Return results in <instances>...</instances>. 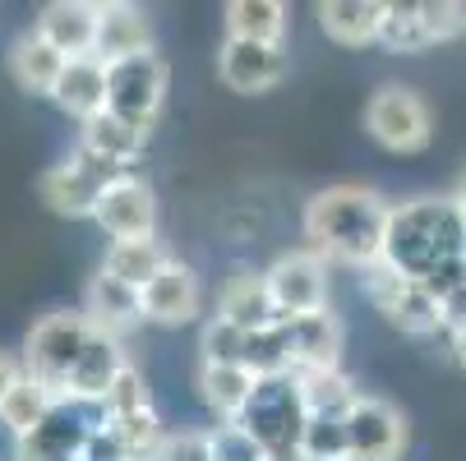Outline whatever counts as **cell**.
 <instances>
[{"instance_id":"1","label":"cell","mask_w":466,"mask_h":461,"mask_svg":"<svg viewBox=\"0 0 466 461\" xmlns=\"http://www.w3.org/2000/svg\"><path fill=\"white\" fill-rule=\"evenodd\" d=\"M383 231L388 204L365 185H332L305 204V236L323 263L332 258L347 268H370L383 254Z\"/></svg>"},{"instance_id":"2","label":"cell","mask_w":466,"mask_h":461,"mask_svg":"<svg viewBox=\"0 0 466 461\" xmlns=\"http://www.w3.org/2000/svg\"><path fill=\"white\" fill-rule=\"evenodd\" d=\"M466 245V217L452 194H430V199H411L388 208V231H383V263L392 273L411 282H425L443 263H457Z\"/></svg>"},{"instance_id":"3","label":"cell","mask_w":466,"mask_h":461,"mask_svg":"<svg viewBox=\"0 0 466 461\" xmlns=\"http://www.w3.org/2000/svg\"><path fill=\"white\" fill-rule=\"evenodd\" d=\"M88 318L84 314H46L42 323H33V333L24 342V356H19V369L28 383H37L46 397H65V387H70V374H75V360L88 342Z\"/></svg>"},{"instance_id":"4","label":"cell","mask_w":466,"mask_h":461,"mask_svg":"<svg viewBox=\"0 0 466 461\" xmlns=\"http://www.w3.org/2000/svg\"><path fill=\"white\" fill-rule=\"evenodd\" d=\"M236 425L268 456H291L296 443H300V425H305V402H300L296 378L291 374L254 378V392H249V402L240 406Z\"/></svg>"},{"instance_id":"5","label":"cell","mask_w":466,"mask_h":461,"mask_svg":"<svg viewBox=\"0 0 466 461\" xmlns=\"http://www.w3.org/2000/svg\"><path fill=\"white\" fill-rule=\"evenodd\" d=\"M167 60L157 51H139L129 60L106 65V115L148 135L162 102H167Z\"/></svg>"},{"instance_id":"6","label":"cell","mask_w":466,"mask_h":461,"mask_svg":"<svg viewBox=\"0 0 466 461\" xmlns=\"http://www.w3.org/2000/svg\"><path fill=\"white\" fill-rule=\"evenodd\" d=\"M360 291H365V300L397 327V333H407V337H430V333H439V300H434L420 282L392 273L383 258L370 263V268H360Z\"/></svg>"},{"instance_id":"7","label":"cell","mask_w":466,"mask_h":461,"mask_svg":"<svg viewBox=\"0 0 466 461\" xmlns=\"http://www.w3.org/2000/svg\"><path fill=\"white\" fill-rule=\"evenodd\" d=\"M365 129L388 153H420L434 139V115H430V106L416 88L383 84L365 106Z\"/></svg>"},{"instance_id":"8","label":"cell","mask_w":466,"mask_h":461,"mask_svg":"<svg viewBox=\"0 0 466 461\" xmlns=\"http://www.w3.org/2000/svg\"><path fill=\"white\" fill-rule=\"evenodd\" d=\"M466 28V5L457 0H407V5H383V33L379 42L388 51H430Z\"/></svg>"},{"instance_id":"9","label":"cell","mask_w":466,"mask_h":461,"mask_svg":"<svg viewBox=\"0 0 466 461\" xmlns=\"http://www.w3.org/2000/svg\"><path fill=\"white\" fill-rule=\"evenodd\" d=\"M120 175H135V171H125V166H111L102 157H93L88 148H79L70 162H60L42 175V204L60 217H93L97 199H102V189L116 185Z\"/></svg>"},{"instance_id":"10","label":"cell","mask_w":466,"mask_h":461,"mask_svg":"<svg viewBox=\"0 0 466 461\" xmlns=\"http://www.w3.org/2000/svg\"><path fill=\"white\" fill-rule=\"evenodd\" d=\"M347 461H402L407 452V416L383 397H360L342 416Z\"/></svg>"},{"instance_id":"11","label":"cell","mask_w":466,"mask_h":461,"mask_svg":"<svg viewBox=\"0 0 466 461\" xmlns=\"http://www.w3.org/2000/svg\"><path fill=\"white\" fill-rule=\"evenodd\" d=\"M263 286H268V300L278 309V318H305L328 309V263L314 249L300 254H282L268 273H263Z\"/></svg>"},{"instance_id":"12","label":"cell","mask_w":466,"mask_h":461,"mask_svg":"<svg viewBox=\"0 0 466 461\" xmlns=\"http://www.w3.org/2000/svg\"><path fill=\"white\" fill-rule=\"evenodd\" d=\"M93 222L111 236V240H153L157 231V204L153 189L139 175H120L116 185L102 189V199L93 208Z\"/></svg>"},{"instance_id":"13","label":"cell","mask_w":466,"mask_h":461,"mask_svg":"<svg viewBox=\"0 0 466 461\" xmlns=\"http://www.w3.org/2000/svg\"><path fill=\"white\" fill-rule=\"evenodd\" d=\"M204 305V286H198V273L180 258H167L162 268L139 286V309H144V323H167V327H180L198 314Z\"/></svg>"},{"instance_id":"14","label":"cell","mask_w":466,"mask_h":461,"mask_svg":"<svg viewBox=\"0 0 466 461\" xmlns=\"http://www.w3.org/2000/svg\"><path fill=\"white\" fill-rule=\"evenodd\" d=\"M218 75L231 93H268L287 79V51L282 46H263V42H240L227 37L218 51Z\"/></svg>"},{"instance_id":"15","label":"cell","mask_w":466,"mask_h":461,"mask_svg":"<svg viewBox=\"0 0 466 461\" xmlns=\"http://www.w3.org/2000/svg\"><path fill=\"white\" fill-rule=\"evenodd\" d=\"M287 346H291V374H323L342 369V323L332 309L287 318Z\"/></svg>"},{"instance_id":"16","label":"cell","mask_w":466,"mask_h":461,"mask_svg":"<svg viewBox=\"0 0 466 461\" xmlns=\"http://www.w3.org/2000/svg\"><path fill=\"white\" fill-rule=\"evenodd\" d=\"M139 51H153V28L148 15L139 5H125V0H111V5H97V33H93V60L116 65L129 60Z\"/></svg>"},{"instance_id":"17","label":"cell","mask_w":466,"mask_h":461,"mask_svg":"<svg viewBox=\"0 0 466 461\" xmlns=\"http://www.w3.org/2000/svg\"><path fill=\"white\" fill-rule=\"evenodd\" d=\"M79 314L88 318L93 333L116 337V342H120V333H129V327H139V323H144L139 291H135V286H125V282H116V277H106V273H97V277L88 282V291H84V309H79Z\"/></svg>"},{"instance_id":"18","label":"cell","mask_w":466,"mask_h":461,"mask_svg":"<svg viewBox=\"0 0 466 461\" xmlns=\"http://www.w3.org/2000/svg\"><path fill=\"white\" fill-rule=\"evenodd\" d=\"M33 33L56 46L65 60H79V55H93V33H97V5L88 0H56L46 5L33 24Z\"/></svg>"},{"instance_id":"19","label":"cell","mask_w":466,"mask_h":461,"mask_svg":"<svg viewBox=\"0 0 466 461\" xmlns=\"http://www.w3.org/2000/svg\"><path fill=\"white\" fill-rule=\"evenodd\" d=\"M56 106L70 111L75 120H93L106 111V65L93 60V55H79V60H65V70L51 88Z\"/></svg>"},{"instance_id":"20","label":"cell","mask_w":466,"mask_h":461,"mask_svg":"<svg viewBox=\"0 0 466 461\" xmlns=\"http://www.w3.org/2000/svg\"><path fill=\"white\" fill-rule=\"evenodd\" d=\"M218 318L236 323L240 333H258V327H273L282 323L273 300H268V286H263V273H249V268H236L222 286V300H218Z\"/></svg>"},{"instance_id":"21","label":"cell","mask_w":466,"mask_h":461,"mask_svg":"<svg viewBox=\"0 0 466 461\" xmlns=\"http://www.w3.org/2000/svg\"><path fill=\"white\" fill-rule=\"evenodd\" d=\"M88 438L93 434L79 420H70L60 406H51V416L28 438H19V461H79Z\"/></svg>"},{"instance_id":"22","label":"cell","mask_w":466,"mask_h":461,"mask_svg":"<svg viewBox=\"0 0 466 461\" xmlns=\"http://www.w3.org/2000/svg\"><path fill=\"white\" fill-rule=\"evenodd\" d=\"M319 24L338 46H370L383 33V0H328Z\"/></svg>"},{"instance_id":"23","label":"cell","mask_w":466,"mask_h":461,"mask_svg":"<svg viewBox=\"0 0 466 461\" xmlns=\"http://www.w3.org/2000/svg\"><path fill=\"white\" fill-rule=\"evenodd\" d=\"M125 351L116 337H102V333H88L79 360H75V374H70V387L65 392H75V397H106V387L116 383V374L125 369Z\"/></svg>"},{"instance_id":"24","label":"cell","mask_w":466,"mask_h":461,"mask_svg":"<svg viewBox=\"0 0 466 461\" xmlns=\"http://www.w3.org/2000/svg\"><path fill=\"white\" fill-rule=\"evenodd\" d=\"M60 70H65V55H60L56 46H46L33 28L10 46V75H15V84H19L24 93H46V97H51Z\"/></svg>"},{"instance_id":"25","label":"cell","mask_w":466,"mask_h":461,"mask_svg":"<svg viewBox=\"0 0 466 461\" xmlns=\"http://www.w3.org/2000/svg\"><path fill=\"white\" fill-rule=\"evenodd\" d=\"M144 144H148V135H139V129H129V125H120L116 115L102 111V115L84 120V144L79 148H88L93 157H102L111 166L135 171V162L144 157Z\"/></svg>"},{"instance_id":"26","label":"cell","mask_w":466,"mask_h":461,"mask_svg":"<svg viewBox=\"0 0 466 461\" xmlns=\"http://www.w3.org/2000/svg\"><path fill=\"white\" fill-rule=\"evenodd\" d=\"M254 392V374L245 365H198V397L218 420H236Z\"/></svg>"},{"instance_id":"27","label":"cell","mask_w":466,"mask_h":461,"mask_svg":"<svg viewBox=\"0 0 466 461\" xmlns=\"http://www.w3.org/2000/svg\"><path fill=\"white\" fill-rule=\"evenodd\" d=\"M227 33L240 37V42L282 46L287 5H278V0H231V5H227Z\"/></svg>"},{"instance_id":"28","label":"cell","mask_w":466,"mask_h":461,"mask_svg":"<svg viewBox=\"0 0 466 461\" xmlns=\"http://www.w3.org/2000/svg\"><path fill=\"white\" fill-rule=\"evenodd\" d=\"M296 387H300V402H305V416H332L342 420L347 406L360 397L356 383L342 374V369H323V374H291Z\"/></svg>"},{"instance_id":"29","label":"cell","mask_w":466,"mask_h":461,"mask_svg":"<svg viewBox=\"0 0 466 461\" xmlns=\"http://www.w3.org/2000/svg\"><path fill=\"white\" fill-rule=\"evenodd\" d=\"M162 263H167V249L157 240H111V249L102 258V273L139 291L162 268Z\"/></svg>"},{"instance_id":"30","label":"cell","mask_w":466,"mask_h":461,"mask_svg":"<svg viewBox=\"0 0 466 461\" xmlns=\"http://www.w3.org/2000/svg\"><path fill=\"white\" fill-rule=\"evenodd\" d=\"M51 406H56V397H46L37 383L19 378L5 397H0V425H5V429L15 434V443H19V438H28V434L51 416Z\"/></svg>"},{"instance_id":"31","label":"cell","mask_w":466,"mask_h":461,"mask_svg":"<svg viewBox=\"0 0 466 461\" xmlns=\"http://www.w3.org/2000/svg\"><path fill=\"white\" fill-rule=\"evenodd\" d=\"M240 365L254 378H273V374H291V346H287V323L258 327V333H245L240 346Z\"/></svg>"},{"instance_id":"32","label":"cell","mask_w":466,"mask_h":461,"mask_svg":"<svg viewBox=\"0 0 466 461\" xmlns=\"http://www.w3.org/2000/svg\"><path fill=\"white\" fill-rule=\"evenodd\" d=\"M111 434H116L125 461H157V452H162V443H167V429H162V420H157L153 406L111 420Z\"/></svg>"},{"instance_id":"33","label":"cell","mask_w":466,"mask_h":461,"mask_svg":"<svg viewBox=\"0 0 466 461\" xmlns=\"http://www.w3.org/2000/svg\"><path fill=\"white\" fill-rule=\"evenodd\" d=\"M296 452H300V461H347V429H342V420L305 416Z\"/></svg>"},{"instance_id":"34","label":"cell","mask_w":466,"mask_h":461,"mask_svg":"<svg viewBox=\"0 0 466 461\" xmlns=\"http://www.w3.org/2000/svg\"><path fill=\"white\" fill-rule=\"evenodd\" d=\"M204 456L208 461H268V452H263L236 420H222L204 434Z\"/></svg>"},{"instance_id":"35","label":"cell","mask_w":466,"mask_h":461,"mask_svg":"<svg viewBox=\"0 0 466 461\" xmlns=\"http://www.w3.org/2000/svg\"><path fill=\"white\" fill-rule=\"evenodd\" d=\"M106 416L111 420H120V416H135V411H148L153 406V397H148V383H144V374L135 369V365H125L120 374H116V383L106 387Z\"/></svg>"},{"instance_id":"36","label":"cell","mask_w":466,"mask_h":461,"mask_svg":"<svg viewBox=\"0 0 466 461\" xmlns=\"http://www.w3.org/2000/svg\"><path fill=\"white\" fill-rule=\"evenodd\" d=\"M240 346H245V333L227 318H208L204 323V337H198V351H204V365H240Z\"/></svg>"},{"instance_id":"37","label":"cell","mask_w":466,"mask_h":461,"mask_svg":"<svg viewBox=\"0 0 466 461\" xmlns=\"http://www.w3.org/2000/svg\"><path fill=\"white\" fill-rule=\"evenodd\" d=\"M439 327H443L448 337L466 333V282H457V286L439 300Z\"/></svg>"},{"instance_id":"38","label":"cell","mask_w":466,"mask_h":461,"mask_svg":"<svg viewBox=\"0 0 466 461\" xmlns=\"http://www.w3.org/2000/svg\"><path fill=\"white\" fill-rule=\"evenodd\" d=\"M157 461H208L204 456V434H180V438H167Z\"/></svg>"},{"instance_id":"39","label":"cell","mask_w":466,"mask_h":461,"mask_svg":"<svg viewBox=\"0 0 466 461\" xmlns=\"http://www.w3.org/2000/svg\"><path fill=\"white\" fill-rule=\"evenodd\" d=\"M24 378V369H19V356H10V351H0V397L15 387Z\"/></svg>"},{"instance_id":"40","label":"cell","mask_w":466,"mask_h":461,"mask_svg":"<svg viewBox=\"0 0 466 461\" xmlns=\"http://www.w3.org/2000/svg\"><path fill=\"white\" fill-rule=\"evenodd\" d=\"M448 346H452V360H457V365H461V374H466V333L448 337Z\"/></svg>"},{"instance_id":"41","label":"cell","mask_w":466,"mask_h":461,"mask_svg":"<svg viewBox=\"0 0 466 461\" xmlns=\"http://www.w3.org/2000/svg\"><path fill=\"white\" fill-rule=\"evenodd\" d=\"M457 273H461V282H466V245H461V254H457Z\"/></svg>"},{"instance_id":"42","label":"cell","mask_w":466,"mask_h":461,"mask_svg":"<svg viewBox=\"0 0 466 461\" xmlns=\"http://www.w3.org/2000/svg\"><path fill=\"white\" fill-rule=\"evenodd\" d=\"M461 37H466V28H461Z\"/></svg>"}]
</instances>
